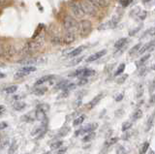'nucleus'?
I'll use <instances>...</instances> for the list:
<instances>
[{"instance_id": "nucleus-1", "label": "nucleus", "mask_w": 155, "mask_h": 154, "mask_svg": "<svg viewBox=\"0 0 155 154\" xmlns=\"http://www.w3.org/2000/svg\"><path fill=\"white\" fill-rule=\"evenodd\" d=\"M43 45V39L40 38H36V39H32V41H29L24 45L23 48H22V52L23 54H31L38 51L39 48Z\"/></svg>"}, {"instance_id": "nucleus-2", "label": "nucleus", "mask_w": 155, "mask_h": 154, "mask_svg": "<svg viewBox=\"0 0 155 154\" xmlns=\"http://www.w3.org/2000/svg\"><path fill=\"white\" fill-rule=\"evenodd\" d=\"M62 26L67 32H78L79 29V22L75 17L71 16H65L62 20Z\"/></svg>"}, {"instance_id": "nucleus-3", "label": "nucleus", "mask_w": 155, "mask_h": 154, "mask_svg": "<svg viewBox=\"0 0 155 154\" xmlns=\"http://www.w3.org/2000/svg\"><path fill=\"white\" fill-rule=\"evenodd\" d=\"M92 32V22L88 20H82L79 22V29L78 33L82 38H85L89 36Z\"/></svg>"}, {"instance_id": "nucleus-4", "label": "nucleus", "mask_w": 155, "mask_h": 154, "mask_svg": "<svg viewBox=\"0 0 155 154\" xmlns=\"http://www.w3.org/2000/svg\"><path fill=\"white\" fill-rule=\"evenodd\" d=\"M69 7L76 17H80H80H83L84 15H85V13L83 12V9L82 7V4H80V2L75 1V0H71V1L69 2Z\"/></svg>"}, {"instance_id": "nucleus-5", "label": "nucleus", "mask_w": 155, "mask_h": 154, "mask_svg": "<svg viewBox=\"0 0 155 154\" xmlns=\"http://www.w3.org/2000/svg\"><path fill=\"white\" fill-rule=\"evenodd\" d=\"M80 4L83 9V12L85 13V15L88 16H92L95 17L98 13V8L95 5H93L92 3L88 0H83V1H80Z\"/></svg>"}, {"instance_id": "nucleus-6", "label": "nucleus", "mask_w": 155, "mask_h": 154, "mask_svg": "<svg viewBox=\"0 0 155 154\" xmlns=\"http://www.w3.org/2000/svg\"><path fill=\"white\" fill-rule=\"evenodd\" d=\"M17 48L13 45H6V46L1 47V56L3 58H12L16 54Z\"/></svg>"}, {"instance_id": "nucleus-7", "label": "nucleus", "mask_w": 155, "mask_h": 154, "mask_svg": "<svg viewBox=\"0 0 155 154\" xmlns=\"http://www.w3.org/2000/svg\"><path fill=\"white\" fill-rule=\"evenodd\" d=\"M120 20V16H115L114 17L107 22L106 23H103L101 26L98 27V30H106V29H112V28H114V27L117 26V24Z\"/></svg>"}, {"instance_id": "nucleus-8", "label": "nucleus", "mask_w": 155, "mask_h": 154, "mask_svg": "<svg viewBox=\"0 0 155 154\" xmlns=\"http://www.w3.org/2000/svg\"><path fill=\"white\" fill-rule=\"evenodd\" d=\"M36 71V67L35 66H24V67L20 68L19 70V72L15 75V79H20L25 77L26 75L30 74V73Z\"/></svg>"}, {"instance_id": "nucleus-9", "label": "nucleus", "mask_w": 155, "mask_h": 154, "mask_svg": "<svg viewBox=\"0 0 155 154\" xmlns=\"http://www.w3.org/2000/svg\"><path fill=\"white\" fill-rule=\"evenodd\" d=\"M98 127V124L97 123H90V124H87L85 125L84 127L79 129L78 131H76L75 133V136H78V135H83V134H88V133H91V132H94L95 130L97 129Z\"/></svg>"}, {"instance_id": "nucleus-10", "label": "nucleus", "mask_w": 155, "mask_h": 154, "mask_svg": "<svg viewBox=\"0 0 155 154\" xmlns=\"http://www.w3.org/2000/svg\"><path fill=\"white\" fill-rule=\"evenodd\" d=\"M77 39V32H67L65 31L64 34H63V42L64 44H72L76 41Z\"/></svg>"}, {"instance_id": "nucleus-11", "label": "nucleus", "mask_w": 155, "mask_h": 154, "mask_svg": "<svg viewBox=\"0 0 155 154\" xmlns=\"http://www.w3.org/2000/svg\"><path fill=\"white\" fill-rule=\"evenodd\" d=\"M106 54H107V51H106V50H102V51H100L95 52V54H91L90 56L87 57L86 62H93V61H96V60H98V59H100L101 57H103Z\"/></svg>"}, {"instance_id": "nucleus-12", "label": "nucleus", "mask_w": 155, "mask_h": 154, "mask_svg": "<svg viewBox=\"0 0 155 154\" xmlns=\"http://www.w3.org/2000/svg\"><path fill=\"white\" fill-rule=\"evenodd\" d=\"M46 113H47V111L38 106L37 108H36V111H35V115H36V118H37L38 120L42 121V122L46 121V120H47V115H46Z\"/></svg>"}, {"instance_id": "nucleus-13", "label": "nucleus", "mask_w": 155, "mask_h": 154, "mask_svg": "<svg viewBox=\"0 0 155 154\" xmlns=\"http://www.w3.org/2000/svg\"><path fill=\"white\" fill-rule=\"evenodd\" d=\"M155 48V40H153V41H150L149 43H147V44H146L144 45L143 47H142V48L140 50V51H139V54H143V52H146V51H153Z\"/></svg>"}, {"instance_id": "nucleus-14", "label": "nucleus", "mask_w": 155, "mask_h": 154, "mask_svg": "<svg viewBox=\"0 0 155 154\" xmlns=\"http://www.w3.org/2000/svg\"><path fill=\"white\" fill-rule=\"evenodd\" d=\"M103 96H104V94H102V93H101V94H98L97 96H95V97L93 98V99L91 100L90 102L86 105V106H87V108H88V110H91V108H94L98 103L100 102V100L102 99V98H103Z\"/></svg>"}, {"instance_id": "nucleus-15", "label": "nucleus", "mask_w": 155, "mask_h": 154, "mask_svg": "<svg viewBox=\"0 0 155 154\" xmlns=\"http://www.w3.org/2000/svg\"><path fill=\"white\" fill-rule=\"evenodd\" d=\"M93 5H95L97 8H106L109 6V0H88Z\"/></svg>"}, {"instance_id": "nucleus-16", "label": "nucleus", "mask_w": 155, "mask_h": 154, "mask_svg": "<svg viewBox=\"0 0 155 154\" xmlns=\"http://www.w3.org/2000/svg\"><path fill=\"white\" fill-rule=\"evenodd\" d=\"M54 75L44 76V77H42V78H40L39 80H36V82H35V85H43V83H45V82H51V80H54Z\"/></svg>"}, {"instance_id": "nucleus-17", "label": "nucleus", "mask_w": 155, "mask_h": 154, "mask_svg": "<svg viewBox=\"0 0 155 154\" xmlns=\"http://www.w3.org/2000/svg\"><path fill=\"white\" fill-rule=\"evenodd\" d=\"M127 43H128V38H120V39L115 42L114 48H115L116 51L120 50V48H122Z\"/></svg>"}, {"instance_id": "nucleus-18", "label": "nucleus", "mask_w": 155, "mask_h": 154, "mask_svg": "<svg viewBox=\"0 0 155 154\" xmlns=\"http://www.w3.org/2000/svg\"><path fill=\"white\" fill-rule=\"evenodd\" d=\"M84 46H80V47H78L77 48H75V50H73L71 52H69V54H68V56L69 57H76L78 56V55H80V54H82V51L84 50Z\"/></svg>"}, {"instance_id": "nucleus-19", "label": "nucleus", "mask_w": 155, "mask_h": 154, "mask_svg": "<svg viewBox=\"0 0 155 154\" xmlns=\"http://www.w3.org/2000/svg\"><path fill=\"white\" fill-rule=\"evenodd\" d=\"M48 91V88L47 87H44V86H39V87H36L34 90H33V93L35 94L36 96H42L44 95V94Z\"/></svg>"}, {"instance_id": "nucleus-20", "label": "nucleus", "mask_w": 155, "mask_h": 154, "mask_svg": "<svg viewBox=\"0 0 155 154\" xmlns=\"http://www.w3.org/2000/svg\"><path fill=\"white\" fill-rule=\"evenodd\" d=\"M26 107V104L25 103H23V102H16L15 104H14V110H16L17 111H22L24 110Z\"/></svg>"}, {"instance_id": "nucleus-21", "label": "nucleus", "mask_w": 155, "mask_h": 154, "mask_svg": "<svg viewBox=\"0 0 155 154\" xmlns=\"http://www.w3.org/2000/svg\"><path fill=\"white\" fill-rule=\"evenodd\" d=\"M149 148V142H144L142 146L140 147V150H139V152L140 154H144V153H146L147 152V149Z\"/></svg>"}, {"instance_id": "nucleus-22", "label": "nucleus", "mask_w": 155, "mask_h": 154, "mask_svg": "<svg viewBox=\"0 0 155 154\" xmlns=\"http://www.w3.org/2000/svg\"><path fill=\"white\" fill-rule=\"evenodd\" d=\"M35 118H36V115H34L33 116V115H31V113H28L25 115H23V116L22 117V119L24 120L25 122H33Z\"/></svg>"}, {"instance_id": "nucleus-23", "label": "nucleus", "mask_w": 155, "mask_h": 154, "mask_svg": "<svg viewBox=\"0 0 155 154\" xmlns=\"http://www.w3.org/2000/svg\"><path fill=\"white\" fill-rule=\"evenodd\" d=\"M69 82L68 80H62V82H58L57 85H56L55 86V89H60V90H64L65 89V87L69 85Z\"/></svg>"}, {"instance_id": "nucleus-24", "label": "nucleus", "mask_w": 155, "mask_h": 154, "mask_svg": "<svg viewBox=\"0 0 155 154\" xmlns=\"http://www.w3.org/2000/svg\"><path fill=\"white\" fill-rule=\"evenodd\" d=\"M142 117H143V111L142 110H137V111H135V113L132 114L133 120H138Z\"/></svg>"}, {"instance_id": "nucleus-25", "label": "nucleus", "mask_w": 155, "mask_h": 154, "mask_svg": "<svg viewBox=\"0 0 155 154\" xmlns=\"http://www.w3.org/2000/svg\"><path fill=\"white\" fill-rule=\"evenodd\" d=\"M153 123H154V114H151L150 116H149V118H148V120H147L146 131H149L150 129H151V127L153 126Z\"/></svg>"}, {"instance_id": "nucleus-26", "label": "nucleus", "mask_w": 155, "mask_h": 154, "mask_svg": "<svg viewBox=\"0 0 155 154\" xmlns=\"http://www.w3.org/2000/svg\"><path fill=\"white\" fill-rule=\"evenodd\" d=\"M38 60L36 58H27V59H24V60H22L20 61V63H22V64H26L27 66H32L31 64H35Z\"/></svg>"}, {"instance_id": "nucleus-27", "label": "nucleus", "mask_w": 155, "mask_h": 154, "mask_svg": "<svg viewBox=\"0 0 155 154\" xmlns=\"http://www.w3.org/2000/svg\"><path fill=\"white\" fill-rule=\"evenodd\" d=\"M84 119H85V116H84V115L83 114V115H80L79 117H77L75 120H74V122H73V125L75 126H79V125H80L83 123V122L84 121Z\"/></svg>"}, {"instance_id": "nucleus-28", "label": "nucleus", "mask_w": 155, "mask_h": 154, "mask_svg": "<svg viewBox=\"0 0 155 154\" xmlns=\"http://www.w3.org/2000/svg\"><path fill=\"white\" fill-rule=\"evenodd\" d=\"M95 136H96V134H95L94 132L88 133L87 135H85V137L83 138V142H90V141H92V140L95 138Z\"/></svg>"}, {"instance_id": "nucleus-29", "label": "nucleus", "mask_w": 155, "mask_h": 154, "mask_svg": "<svg viewBox=\"0 0 155 154\" xmlns=\"http://www.w3.org/2000/svg\"><path fill=\"white\" fill-rule=\"evenodd\" d=\"M140 48H142V44H137L136 46H134L131 50L129 51V55H133V54H135L136 52H139L140 51Z\"/></svg>"}, {"instance_id": "nucleus-30", "label": "nucleus", "mask_w": 155, "mask_h": 154, "mask_svg": "<svg viewBox=\"0 0 155 154\" xmlns=\"http://www.w3.org/2000/svg\"><path fill=\"white\" fill-rule=\"evenodd\" d=\"M95 74V71L94 70H91V69H88V68H84V71L83 73V76L82 78H87V77H90Z\"/></svg>"}, {"instance_id": "nucleus-31", "label": "nucleus", "mask_w": 155, "mask_h": 154, "mask_svg": "<svg viewBox=\"0 0 155 154\" xmlns=\"http://www.w3.org/2000/svg\"><path fill=\"white\" fill-rule=\"evenodd\" d=\"M118 140L119 139L116 138V137L111 138L110 140H108V141L105 142V146H106V147H108V146H112V145H115V143L118 142Z\"/></svg>"}, {"instance_id": "nucleus-32", "label": "nucleus", "mask_w": 155, "mask_h": 154, "mask_svg": "<svg viewBox=\"0 0 155 154\" xmlns=\"http://www.w3.org/2000/svg\"><path fill=\"white\" fill-rule=\"evenodd\" d=\"M4 90H5V92L8 93V94L15 93V92L17 91V85H10V86H7Z\"/></svg>"}, {"instance_id": "nucleus-33", "label": "nucleus", "mask_w": 155, "mask_h": 154, "mask_svg": "<svg viewBox=\"0 0 155 154\" xmlns=\"http://www.w3.org/2000/svg\"><path fill=\"white\" fill-rule=\"evenodd\" d=\"M125 67H126V65L124 64V63H121V64L118 66L117 70H116V71H115L114 75H115V76H119V75H120V74H122V73L124 72Z\"/></svg>"}, {"instance_id": "nucleus-34", "label": "nucleus", "mask_w": 155, "mask_h": 154, "mask_svg": "<svg viewBox=\"0 0 155 154\" xmlns=\"http://www.w3.org/2000/svg\"><path fill=\"white\" fill-rule=\"evenodd\" d=\"M69 130H70V129L68 127L61 128L60 130H59V132H58L57 137H64V136H66L69 133Z\"/></svg>"}, {"instance_id": "nucleus-35", "label": "nucleus", "mask_w": 155, "mask_h": 154, "mask_svg": "<svg viewBox=\"0 0 155 154\" xmlns=\"http://www.w3.org/2000/svg\"><path fill=\"white\" fill-rule=\"evenodd\" d=\"M132 127V122H130V121H125L124 123L122 124V127H121V130L123 132H125V131H127L129 130L130 128Z\"/></svg>"}, {"instance_id": "nucleus-36", "label": "nucleus", "mask_w": 155, "mask_h": 154, "mask_svg": "<svg viewBox=\"0 0 155 154\" xmlns=\"http://www.w3.org/2000/svg\"><path fill=\"white\" fill-rule=\"evenodd\" d=\"M149 57H150V54H146V55H144V56H143V57L141 58L140 60L138 61V65H139V66H142V65H143L144 63H146L147 60H148Z\"/></svg>"}, {"instance_id": "nucleus-37", "label": "nucleus", "mask_w": 155, "mask_h": 154, "mask_svg": "<svg viewBox=\"0 0 155 154\" xmlns=\"http://www.w3.org/2000/svg\"><path fill=\"white\" fill-rule=\"evenodd\" d=\"M17 148V142L16 141H14L12 142V145H10V147H9V153L10 154H13V153H15L16 152V150Z\"/></svg>"}, {"instance_id": "nucleus-38", "label": "nucleus", "mask_w": 155, "mask_h": 154, "mask_svg": "<svg viewBox=\"0 0 155 154\" xmlns=\"http://www.w3.org/2000/svg\"><path fill=\"white\" fill-rule=\"evenodd\" d=\"M63 145V142L62 141H58V142H55L54 143L51 145V149H57L59 147H61Z\"/></svg>"}, {"instance_id": "nucleus-39", "label": "nucleus", "mask_w": 155, "mask_h": 154, "mask_svg": "<svg viewBox=\"0 0 155 154\" xmlns=\"http://www.w3.org/2000/svg\"><path fill=\"white\" fill-rule=\"evenodd\" d=\"M125 153H126V150L124 148V146L122 145L117 146V148H116V154H125Z\"/></svg>"}, {"instance_id": "nucleus-40", "label": "nucleus", "mask_w": 155, "mask_h": 154, "mask_svg": "<svg viewBox=\"0 0 155 154\" xmlns=\"http://www.w3.org/2000/svg\"><path fill=\"white\" fill-rule=\"evenodd\" d=\"M87 82H88V80H87L86 78H83V79H80L79 80V82H78V85H86Z\"/></svg>"}, {"instance_id": "nucleus-41", "label": "nucleus", "mask_w": 155, "mask_h": 154, "mask_svg": "<svg viewBox=\"0 0 155 154\" xmlns=\"http://www.w3.org/2000/svg\"><path fill=\"white\" fill-rule=\"evenodd\" d=\"M133 2V0H121V5L123 7H127Z\"/></svg>"}, {"instance_id": "nucleus-42", "label": "nucleus", "mask_w": 155, "mask_h": 154, "mask_svg": "<svg viewBox=\"0 0 155 154\" xmlns=\"http://www.w3.org/2000/svg\"><path fill=\"white\" fill-rule=\"evenodd\" d=\"M127 78H128V75H124V76H122V77H120V78H119V79H117V80H116V82H117V83H122V82H124Z\"/></svg>"}, {"instance_id": "nucleus-43", "label": "nucleus", "mask_w": 155, "mask_h": 154, "mask_svg": "<svg viewBox=\"0 0 155 154\" xmlns=\"http://www.w3.org/2000/svg\"><path fill=\"white\" fill-rule=\"evenodd\" d=\"M47 131H48V129L46 128V129H44V130L42 131V132L39 133V134L37 135V139H42V138H43V136L46 134V133H47Z\"/></svg>"}, {"instance_id": "nucleus-44", "label": "nucleus", "mask_w": 155, "mask_h": 154, "mask_svg": "<svg viewBox=\"0 0 155 154\" xmlns=\"http://www.w3.org/2000/svg\"><path fill=\"white\" fill-rule=\"evenodd\" d=\"M123 98H124V94L120 93V94H118V95L115 97V101H116V102H120V101L123 99Z\"/></svg>"}, {"instance_id": "nucleus-45", "label": "nucleus", "mask_w": 155, "mask_h": 154, "mask_svg": "<svg viewBox=\"0 0 155 154\" xmlns=\"http://www.w3.org/2000/svg\"><path fill=\"white\" fill-rule=\"evenodd\" d=\"M155 104V93L152 94L149 99V105H154Z\"/></svg>"}, {"instance_id": "nucleus-46", "label": "nucleus", "mask_w": 155, "mask_h": 154, "mask_svg": "<svg viewBox=\"0 0 155 154\" xmlns=\"http://www.w3.org/2000/svg\"><path fill=\"white\" fill-rule=\"evenodd\" d=\"M66 151H67V147H62V148H60V149L58 150L56 154H64Z\"/></svg>"}, {"instance_id": "nucleus-47", "label": "nucleus", "mask_w": 155, "mask_h": 154, "mask_svg": "<svg viewBox=\"0 0 155 154\" xmlns=\"http://www.w3.org/2000/svg\"><path fill=\"white\" fill-rule=\"evenodd\" d=\"M8 143H9V140H8V139L4 140V141L2 142V145H1V148H4L6 145H8Z\"/></svg>"}, {"instance_id": "nucleus-48", "label": "nucleus", "mask_w": 155, "mask_h": 154, "mask_svg": "<svg viewBox=\"0 0 155 154\" xmlns=\"http://www.w3.org/2000/svg\"><path fill=\"white\" fill-rule=\"evenodd\" d=\"M82 59H83V57H80V58H79V59H76V60H74V61H72L71 62V65H76V64H79V63L82 61Z\"/></svg>"}, {"instance_id": "nucleus-49", "label": "nucleus", "mask_w": 155, "mask_h": 154, "mask_svg": "<svg viewBox=\"0 0 155 154\" xmlns=\"http://www.w3.org/2000/svg\"><path fill=\"white\" fill-rule=\"evenodd\" d=\"M7 126H8V124L7 123H5L4 121H2L1 122V124H0V129H1V130H3V129H5Z\"/></svg>"}, {"instance_id": "nucleus-50", "label": "nucleus", "mask_w": 155, "mask_h": 154, "mask_svg": "<svg viewBox=\"0 0 155 154\" xmlns=\"http://www.w3.org/2000/svg\"><path fill=\"white\" fill-rule=\"evenodd\" d=\"M141 29V27H138V28H136L135 30H132V31H130V33H129V35H131V36H132V35H135L137 32H138V31Z\"/></svg>"}, {"instance_id": "nucleus-51", "label": "nucleus", "mask_w": 155, "mask_h": 154, "mask_svg": "<svg viewBox=\"0 0 155 154\" xmlns=\"http://www.w3.org/2000/svg\"><path fill=\"white\" fill-rule=\"evenodd\" d=\"M0 108H1V111H0V114H3V113H4V110H5V108H4V106H1Z\"/></svg>"}, {"instance_id": "nucleus-52", "label": "nucleus", "mask_w": 155, "mask_h": 154, "mask_svg": "<svg viewBox=\"0 0 155 154\" xmlns=\"http://www.w3.org/2000/svg\"><path fill=\"white\" fill-rule=\"evenodd\" d=\"M150 32H151V33H150L151 35H155V28H154L153 30H152V29H150Z\"/></svg>"}, {"instance_id": "nucleus-53", "label": "nucleus", "mask_w": 155, "mask_h": 154, "mask_svg": "<svg viewBox=\"0 0 155 154\" xmlns=\"http://www.w3.org/2000/svg\"><path fill=\"white\" fill-rule=\"evenodd\" d=\"M42 154H51L50 151H47V152H44V153H42Z\"/></svg>"}, {"instance_id": "nucleus-54", "label": "nucleus", "mask_w": 155, "mask_h": 154, "mask_svg": "<svg viewBox=\"0 0 155 154\" xmlns=\"http://www.w3.org/2000/svg\"><path fill=\"white\" fill-rule=\"evenodd\" d=\"M149 0H143V2H148Z\"/></svg>"}, {"instance_id": "nucleus-55", "label": "nucleus", "mask_w": 155, "mask_h": 154, "mask_svg": "<svg viewBox=\"0 0 155 154\" xmlns=\"http://www.w3.org/2000/svg\"><path fill=\"white\" fill-rule=\"evenodd\" d=\"M153 70H155V65L153 66Z\"/></svg>"}, {"instance_id": "nucleus-56", "label": "nucleus", "mask_w": 155, "mask_h": 154, "mask_svg": "<svg viewBox=\"0 0 155 154\" xmlns=\"http://www.w3.org/2000/svg\"><path fill=\"white\" fill-rule=\"evenodd\" d=\"M153 154H155V152H153Z\"/></svg>"}]
</instances>
